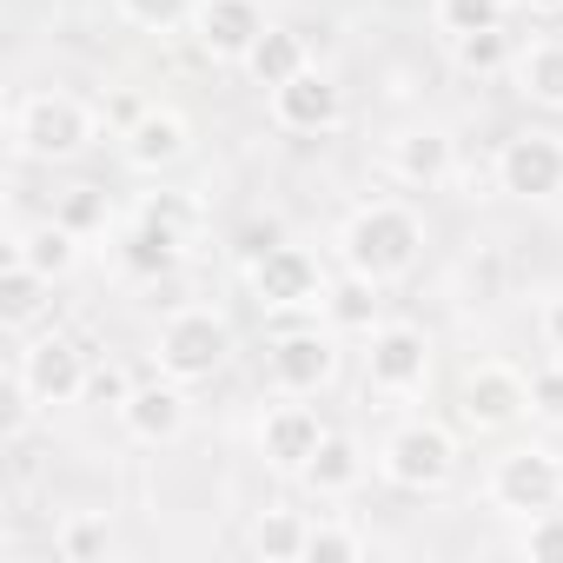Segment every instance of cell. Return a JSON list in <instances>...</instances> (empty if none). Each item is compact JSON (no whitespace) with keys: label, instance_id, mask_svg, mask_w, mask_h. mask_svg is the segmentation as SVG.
Here are the masks:
<instances>
[{"label":"cell","instance_id":"obj_1","mask_svg":"<svg viewBox=\"0 0 563 563\" xmlns=\"http://www.w3.org/2000/svg\"><path fill=\"white\" fill-rule=\"evenodd\" d=\"M424 212L405 206V199H365L345 225H339V258L365 278H378V286H398V278L418 272L424 258Z\"/></svg>","mask_w":563,"mask_h":563},{"label":"cell","instance_id":"obj_2","mask_svg":"<svg viewBox=\"0 0 563 563\" xmlns=\"http://www.w3.org/2000/svg\"><path fill=\"white\" fill-rule=\"evenodd\" d=\"M87 378H93V358L80 339L67 332H41L14 352V424H27L34 411H67V405H87Z\"/></svg>","mask_w":563,"mask_h":563},{"label":"cell","instance_id":"obj_3","mask_svg":"<svg viewBox=\"0 0 563 563\" xmlns=\"http://www.w3.org/2000/svg\"><path fill=\"white\" fill-rule=\"evenodd\" d=\"M378 477L405 497H444L457 477V431L438 418H405L378 444Z\"/></svg>","mask_w":563,"mask_h":563},{"label":"cell","instance_id":"obj_4","mask_svg":"<svg viewBox=\"0 0 563 563\" xmlns=\"http://www.w3.org/2000/svg\"><path fill=\"white\" fill-rule=\"evenodd\" d=\"M339 372H345V352H339L332 325L325 332H319V319H278L272 325V339H265V378H272L278 398H319V391L339 385Z\"/></svg>","mask_w":563,"mask_h":563},{"label":"cell","instance_id":"obj_5","mask_svg":"<svg viewBox=\"0 0 563 563\" xmlns=\"http://www.w3.org/2000/svg\"><path fill=\"white\" fill-rule=\"evenodd\" d=\"M100 126H107V120H100L87 100L60 93V87H41V93H27V100L14 107V146H21V159H41V166L80 159V153L100 140Z\"/></svg>","mask_w":563,"mask_h":563},{"label":"cell","instance_id":"obj_6","mask_svg":"<svg viewBox=\"0 0 563 563\" xmlns=\"http://www.w3.org/2000/svg\"><path fill=\"white\" fill-rule=\"evenodd\" d=\"M232 352H239V332H232V319L219 306H179V312H166V325L153 339V365L166 378H179V385L219 378L232 365Z\"/></svg>","mask_w":563,"mask_h":563},{"label":"cell","instance_id":"obj_7","mask_svg":"<svg viewBox=\"0 0 563 563\" xmlns=\"http://www.w3.org/2000/svg\"><path fill=\"white\" fill-rule=\"evenodd\" d=\"M325 286H332V272L319 265L312 245H286V239H278L272 252H258V258L245 265V292H252V306H258L272 325H278V319L319 312V306H325Z\"/></svg>","mask_w":563,"mask_h":563},{"label":"cell","instance_id":"obj_8","mask_svg":"<svg viewBox=\"0 0 563 563\" xmlns=\"http://www.w3.org/2000/svg\"><path fill=\"white\" fill-rule=\"evenodd\" d=\"M431 365H438V345H431V332L411 325V319H385V325L365 339V391H372V398H391V405L424 398Z\"/></svg>","mask_w":563,"mask_h":563},{"label":"cell","instance_id":"obj_9","mask_svg":"<svg viewBox=\"0 0 563 563\" xmlns=\"http://www.w3.org/2000/svg\"><path fill=\"white\" fill-rule=\"evenodd\" d=\"M484 497H490V510H504L517 523L537 510H556L563 504V457L550 444H510V451H497Z\"/></svg>","mask_w":563,"mask_h":563},{"label":"cell","instance_id":"obj_10","mask_svg":"<svg viewBox=\"0 0 563 563\" xmlns=\"http://www.w3.org/2000/svg\"><path fill=\"white\" fill-rule=\"evenodd\" d=\"M523 418H530V372H517L510 358H477L457 385V424L477 438H497Z\"/></svg>","mask_w":563,"mask_h":563},{"label":"cell","instance_id":"obj_11","mask_svg":"<svg viewBox=\"0 0 563 563\" xmlns=\"http://www.w3.org/2000/svg\"><path fill=\"white\" fill-rule=\"evenodd\" d=\"M490 173H497V192H504V199H523V206L556 199V192H563V133H550V126H517V133H504Z\"/></svg>","mask_w":563,"mask_h":563},{"label":"cell","instance_id":"obj_12","mask_svg":"<svg viewBox=\"0 0 563 563\" xmlns=\"http://www.w3.org/2000/svg\"><path fill=\"white\" fill-rule=\"evenodd\" d=\"M265 27H272L265 0H192V21H186L199 60H212V67H245V54L258 47Z\"/></svg>","mask_w":563,"mask_h":563},{"label":"cell","instance_id":"obj_13","mask_svg":"<svg viewBox=\"0 0 563 563\" xmlns=\"http://www.w3.org/2000/svg\"><path fill=\"white\" fill-rule=\"evenodd\" d=\"M265 107H272V126H278V133H299V140H325V133L345 126V93H339V80L319 74V67L292 74L286 87H272Z\"/></svg>","mask_w":563,"mask_h":563},{"label":"cell","instance_id":"obj_14","mask_svg":"<svg viewBox=\"0 0 563 563\" xmlns=\"http://www.w3.org/2000/svg\"><path fill=\"white\" fill-rule=\"evenodd\" d=\"M120 418V431L133 438V444H146V451H166V444H179L186 438V424H192V405H186V385L179 378H140L133 385V398L113 411Z\"/></svg>","mask_w":563,"mask_h":563},{"label":"cell","instance_id":"obj_15","mask_svg":"<svg viewBox=\"0 0 563 563\" xmlns=\"http://www.w3.org/2000/svg\"><path fill=\"white\" fill-rule=\"evenodd\" d=\"M325 431H332V424H325L306 398H278V405H265V418H258V457H265L272 471L299 477V471L319 457Z\"/></svg>","mask_w":563,"mask_h":563},{"label":"cell","instance_id":"obj_16","mask_svg":"<svg viewBox=\"0 0 563 563\" xmlns=\"http://www.w3.org/2000/svg\"><path fill=\"white\" fill-rule=\"evenodd\" d=\"M186 153H192V126H186V113H173V107H146V113L120 133V159H126L133 173H173Z\"/></svg>","mask_w":563,"mask_h":563},{"label":"cell","instance_id":"obj_17","mask_svg":"<svg viewBox=\"0 0 563 563\" xmlns=\"http://www.w3.org/2000/svg\"><path fill=\"white\" fill-rule=\"evenodd\" d=\"M325 325L332 332H345V339H372L391 312H385V286H378V278H365V272H332V286H325Z\"/></svg>","mask_w":563,"mask_h":563},{"label":"cell","instance_id":"obj_18","mask_svg":"<svg viewBox=\"0 0 563 563\" xmlns=\"http://www.w3.org/2000/svg\"><path fill=\"white\" fill-rule=\"evenodd\" d=\"M391 173L418 192H438L451 173H457V140L444 126H405L391 140Z\"/></svg>","mask_w":563,"mask_h":563},{"label":"cell","instance_id":"obj_19","mask_svg":"<svg viewBox=\"0 0 563 563\" xmlns=\"http://www.w3.org/2000/svg\"><path fill=\"white\" fill-rule=\"evenodd\" d=\"M120 265L133 278H146V286H159V278H173L186 265V232L166 225V219H133L126 239H120Z\"/></svg>","mask_w":563,"mask_h":563},{"label":"cell","instance_id":"obj_20","mask_svg":"<svg viewBox=\"0 0 563 563\" xmlns=\"http://www.w3.org/2000/svg\"><path fill=\"white\" fill-rule=\"evenodd\" d=\"M8 258H21V265L47 272L54 286H60V278H74V265H80V232H74V225H60V219L47 212V219H34V225H14Z\"/></svg>","mask_w":563,"mask_h":563},{"label":"cell","instance_id":"obj_21","mask_svg":"<svg viewBox=\"0 0 563 563\" xmlns=\"http://www.w3.org/2000/svg\"><path fill=\"white\" fill-rule=\"evenodd\" d=\"M365 471H372L365 444H358L352 431H325V444H319V457L299 471V484H306L312 497H352V490L365 484Z\"/></svg>","mask_w":563,"mask_h":563},{"label":"cell","instance_id":"obj_22","mask_svg":"<svg viewBox=\"0 0 563 563\" xmlns=\"http://www.w3.org/2000/svg\"><path fill=\"white\" fill-rule=\"evenodd\" d=\"M510 87L543 107V113H563V34H537L530 47H517L510 60Z\"/></svg>","mask_w":563,"mask_h":563},{"label":"cell","instance_id":"obj_23","mask_svg":"<svg viewBox=\"0 0 563 563\" xmlns=\"http://www.w3.org/2000/svg\"><path fill=\"white\" fill-rule=\"evenodd\" d=\"M306 543H312V517L306 510H286V504H265L245 523V550L258 563H306Z\"/></svg>","mask_w":563,"mask_h":563},{"label":"cell","instance_id":"obj_24","mask_svg":"<svg viewBox=\"0 0 563 563\" xmlns=\"http://www.w3.org/2000/svg\"><path fill=\"white\" fill-rule=\"evenodd\" d=\"M306 67H312V47H306V34H299V27H265V34H258V47L245 54V80H252V87H265V93H272V87H286V80H292V74H306Z\"/></svg>","mask_w":563,"mask_h":563},{"label":"cell","instance_id":"obj_25","mask_svg":"<svg viewBox=\"0 0 563 563\" xmlns=\"http://www.w3.org/2000/svg\"><path fill=\"white\" fill-rule=\"evenodd\" d=\"M47 306H54V278L34 272V265H21V258H8V272H0V325L27 332V325L47 319Z\"/></svg>","mask_w":563,"mask_h":563},{"label":"cell","instance_id":"obj_26","mask_svg":"<svg viewBox=\"0 0 563 563\" xmlns=\"http://www.w3.org/2000/svg\"><path fill=\"white\" fill-rule=\"evenodd\" d=\"M451 60H457V74H471V80H497V74H510L517 41H510L504 27H477V34H457V41H451Z\"/></svg>","mask_w":563,"mask_h":563},{"label":"cell","instance_id":"obj_27","mask_svg":"<svg viewBox=\"0 0 563 563\" xmlns=\"http://www.w3.org/2000/svg\"><path fill=\"white\" fill-rule=\"evenodd\" d=\"M54 219H60V225H74L80 239H93V232H107V225H113V199H107V186L80 179V186H67V192H60Z\"/></svg>","mask_w":563,"mask_h":563},{"label":"cell","instance_id":"obj_28","mask_svg":"<svg viewBox=\"0 0 563 563\" xmlns=\"http://www.w3.org/2000/svg\"><path fill=\"white\" fill-rule=\"evenodd\" d=\"M107 543H113V530H107L100 510H74V517L54 530V556H60V563H93V556H107Z\"/></svg>","mask_w":563,"mask_h":563},{"label":"cell","instance_id":"obj_29","mask_svg":"<svg viewBox=\"0 0 563 563\" xmlns=\"http://www.w3.org/2000/svg\"><path fill=\"white\" fill-rule=\"evenodd\" d=\"M372 550V537L345 517H312V543H306V563H358Z\"/></svg>","mask_w":563,"mask_h":563},{"label":"cell","instance_id":"obj_30","mask_svg":"<svg viewBox=\"0 0 563 563\" xmlns=\"http://www.w3.org/2000/svg\"><path fill=\"white\" fill-rule=\"evenodd\" d=\"M510 8H517V0H438L431 14H438V34L457 41V34H477V27H504Z\"/></svg>","mask_w":563,"mask_h":563},{"label":"cell","instance_id":"obj_31","mask_svg":"<svg viewBox=\"0 0 563 563\" xmlns=\"http://www.w3.org/2000/svg\"><path fill=\"white\" fill-rule=\"evenodd\" d=\"M113 14H120L133 34H186L192 0H113Z\"/></svg>","mask_w":563,"mask_h":563},{"label":"cell","instance_id":"obj_32","mask_svg":"<svg viewBox=\"0 0 563 563\" xmlns=\"http://www.w3.org/2000/svg\"><path fill=\"white\" fill-rule=\"evenodd\" d=\"M517 550H523L530 563H563V504H556V510H537V517H523V537H517Z\"/></svg>","mask_w":563,"mask_h":563},{"label":"cell","instance_id":"obj_33","mask_svg":"<svg viewBox=\"0 0 563 563\" xmlns=\"http://www.w3.org/2000/svg\"><path fill=\"white\" fill-rule=\"evenodd\" d=\"M530 418L550 424V431H563V358H550V365L530 372Z\"/></svg>","mask_w":563,"mask_h":563},{"label":"cell","instance_id":"obj_34","mask_svg":"<svg viewBox=\"0 0 563 563\" xmlns=\"http://www.w3.org/2000/svg\"><path fill=\"white\" fill-rule=\"evenodd\" d=\"M133 385H140V378H126L120 365H93V378H87V405H100V411H120V405L133 398Z\"/></svg>","mask_w":563,"mask_h":563},{"label":"cell","instance_id":"obj_35","mask_svg":"<svg viewBox=\"0 0 563 563\" xmlns=\"http://www.w3.org/2000/svg\"><path fill=\"white\" fill-rule=\"evenodd\" d=\"M140 219H166V225L192 232V225H199V206H192L186 192H146V199H140Z\"/></svg>","mask_w":563,"mask_h":563},{"label":"cell","instance_id":"obj_36","mask_svg":"<svg viewBox=\"0 0 563 563\" xmlns=\"http://www.w3.org/2000/svg\"><path fill=\"white\" fill-rule=\"evenodd\" d=\"M537 339H543L550 358H563V292H550V299L537 306Z\"/></svg>","mask_w":563,"mask_h":563},{"label":"cell","instance_id":"obj_37","mask_svg":"<svg viewBox=\"0 0 563 563\" xmlns=\"http://www.w3.org/2000/svg\"><path fill=\"white\" fill-rule=\"evenodd\" d=\"M140 113H146V100H140V93H107V107H100V120H107V133H113V140H120Z\"/></svg>","mask_w":563,"mask_h":563},{"label":"cell","instance_id":"obj_38","mask_svg":"<svg viewBox=\"0 0 563 563\" xmlns=\"http://www.w3.org/2000/svg\"><path fill=\"white\" fill-rule=\"evenodd\" d=\"M272 245H278V225H252V232L239 239V258L252 265V258H258V252H272Z\"/></svg>","mask_w":563,"mask_h":563},{"label":"cell","instance_id":"obj_39","mask_svg":"<svg viewBox=\"0 0 563 563\" xmlns=\"http://www.w3.org/2000/svg\"><path fill=\"white\" fill-rule=\"evenodd\" d=\"M517 8H523V14H543V21H550V14H563V0H517Z\"/></svg>","mask_w":563,"mask_h":563}]
</instances>
